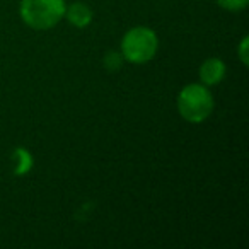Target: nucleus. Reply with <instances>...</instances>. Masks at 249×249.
I'll return each instance as SVG.
<instances>
[{"label":"nucleus","instance_id":"obj_8","mask_svg":"<svg viewBox=\"0 0 249 249\" xmlns=\"http://www.w3.org/2000/svg\"><path fill=\"white\" fill-rule=\"evenodd\" d=\"M218 4V7L225 9L229 12H241L248 7L249 0H215Z\"/></svg>","mask_w":249,"mask_h":249},{"label":"nucleus","instance_id":"obj_9","mask_svg":"<svg viewBox=\"0 0 249 249\" xmlns=\"http://www.w3.org/2000/svg\"><path fill=\"white\" fill-rule=\"evenodd\" d=\"M248 48H249V38L248 36H244V38L241 39V43H239V48H237V55H239V58H241V62H242V65H246L248 67V63H249V56H248Z\"/></svg>","mask_w":249,"mask_h":249},{"label":"nucleus","instance_id":"obj_5","mask_svg":"<svg viewBox=\"0 0 249 249\" xmlns=\"http://www.w3.org/2000/svg\"><path fill=\"white\" fill-rule=\"evenodd\" d=\"M63 18L73 26V28L84 29L92 22V11H90L89 5L82 4V2H75V4L65 7V16Z\"/></svg>","mask_w":249,"mask_h":249},{"label":"nucleus","instance_id":"obj_3","mask_svg":"<svg viewBox=\"0 0 249 249\" xmlns=\"http://www.w3.org/2000/svg\"><path fill=\"white\" fill-rule=\"evenodd\" d=\"M65 7V0H21L19 14L31 29L46 31L62 21Z\"/></svg>","mask_w":249,"mask_h":249},{"label":"nucleus","instance_id":"obj_6","mask_svg":"<svg viewBox=\"0 0 249 249\" xmlns=\"http://www.w3.org/2000/svg\"><path fill=\"white\" fill-rule=\"evenodd\" d=\"M33 156L29 154L28 149H22V147H18L12 154V167H14V174L16 176H24L29 171L33 169Z\"/></svg>","mask_w":249,"mask_h":249},{"label":"nucleus","instance_id":"obj_1","mask_svg":"<svg viewBox=\"0 0 249 249\" xmlns=\"http://www.w3.org/2000/svg\"><path fill=\"white\" fill-rule=\"evenodd\" d=\"M213 96L203 84H188L179 90L176 99L178 113L188 123H203L213 113Z\"/></svg>","mask_w":249,"mask_h":249},{"label":"nucleus","instance_id":"obj_7","mask_svg":"<svg viewBox=\"0 0 249 249\" xmlns=\"http://www.w3.org/2000/svg\"><path fill=\"white\" fill-rule=\"evenodd\" d=\"M123 55L120 52H107L104 55V67H106L107 72H116V70L121 69L123 65Z\"/></svg>","mask_w":249,"mask_h":249},{"label":"nucleus","instance_id":"obj_2","mask_svg":"<svg viewBox=\"0 0 249 249\" xmlns=\"http://www.w3.org/2000/svg\"><path fill=\"white\" fill-rule=\"evenodd\" d=\"M159 50V36L147 26H135L126 31L121 38L120 53L123 60L133 65L147 63L157 55Z\"/></svg>","mask_w":249,"mask_h":249},{"label":"nucleus","instance_id":"obj_4","mask_svg":"<svg viewBox=\"0 0 249 249\" xmlns=\"http://www.w3.org/2000/svg\"><path fill=\"white\" fill-rule=\"evenodd\" d=\"M225 73H227V65L220 58H217V56L207 58L200 65V70H198L200 82L207 87L218 86L225 79Z\"/></svg>","mask_w":249,"mask_h":249}]
</instances>
